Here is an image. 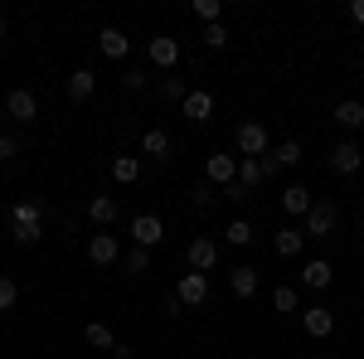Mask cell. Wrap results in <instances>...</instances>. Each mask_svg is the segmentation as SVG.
<instances>
[{
  "label": "cell",
  "mask_w": 364,
  "mask_h": 359,
  "mask_svg": "<svg viewBox=\"0 0 364 359\" xmlns=\"http://www.w3.org/2000/svg\"><path fill=\"white\" fill-rule=\"evenodd\" d=\"M10 233L20 248H34L44 238V199H15L10 209Z\"/></svg>",
  "instance_id": "6da1fadb"
},
{
  "label": "cell",
  "mask_w": 364,
  "mask_h": 359,
  "mask_svg": "<svg viewBox=\"0 0 364 359\" xmlns=\"http://www.w3.org/2000/svg\"><path fill=\"white\" fill-rule=\"evenodd\" d=\"M336 223H340L336 204H331V199H316V204H311V214H306V223H301V228H306V238H331V233H336Z\"/></svg>",
  "instance_id": "7a4b0ae2"
},
{
  "label": "cell",
  "mask_w": 364,
  "mask_h": 359,
  "mask_svg": "<svg viewBox=\"0 0 364 359\" xmlns=\"http://www.w3.org/2000/svg\"><path fill=\"white\" fill-rule=\"evenodd\" d=\"M233 141H238V156H252V161H262V156L272 151V141H267V127H262V122H243Z\"/></svg>",
  "instance_id": "3957f363"
},
{
  "label": "cell",
  "mask_w": 364,
  "mask_h": 359,
  "mask_svg": "<svg viewBox=\"0 0 364 359\" xmlns=\"http://www.w3.org/2000/svg\"><path fill=\"white\" fill-rule=\"evenodd\" d=\"M146 58L170 73V68L180 63V39H175V34H151V39H146Z\"/></svg>",
  "instance_id": "277c9868"
},
{
  "label": "cell",
  "mask_w": 364,
  "mask_h": 359,
  "mask_svg": "<svg viewBox=\"0 0 364 359\" xmlns=\"http://www.w3.org/2000/svg\"><path fill=\"white\" fill-rule=\"evenodd\" d=\"M185 262H190V272H204V277H209V267L219 262V243H214L209 233L190 238V248H185Z\"/></svg>",
  "instance_id": "5b68a950"
},
{
  "label": "cell",
  "mask_w": 364,
  "mask_h": 359,
  "mask_svg": "<svg viewBox=\"0 0 364 359\" xmlns=\"http://www.w3.org/2000/svg\"><path fill=\"white\" fill-rule=\"evenodd\" d=\"M175 301H180V306H204V301H209V277H204V272H185V277H180V286H175Z\"/></svg>",
  "instance_id": "8992f818"
},
{
  "label": "cell",
  "mask_w": 364,
  "mask_h": 359,
  "mask_svg": "<svg viewBox=\"0 0 364 359\" xmlns=\"http://www.w3.org/2000/svg\"><path fill=\"white\" fill-rule=\"evenodd\" d=\"M301 161H306L301 141H282V146H272V151L262 156V170H267V175H277L282 166H301Z\"/></svg>",
  "instance_id": "52a82bcc"
},
{
  "label": "cell",
  "mask_w": 364,
  "mask_h": 359,
  "mask_svg": "<svg viewBox=\"0 0 364 359\" xmlns=\"http://www.w3.org/2000/svg\"><path fill=\"white\" fill-rule=\"evenodd\" d=\"M117 257H122V243H117L112 233H92L87 238V262L92 267H112Z\"/></svg>",
  "instance_id": "ba28073f"
},
{
  "label": "cell",
  "mask_w": 364,
  "mask_h": 359,
  "mask_svg": "<svg viewBox=\"0 0 364 359\" xmlns=\"http://www.w3.org/2000/svg\"><path fill=\"white\" fill-rule=\"evenodd\" d=\"M161 238H166V223L156 219V214H136V219H132V243H136V248H156Z\"/></svg>",
  "instance_id": "9c48e42d"
},
{
  "label": "cell",
  "mask_w": 364,
  "mask_h": 359,
  "mask_svg": "<svg viewBox=\"0 0 364 359\" xmlns=\"http://www.w3.org/2000/svg\"><path fill=\"white\" fill-rule=\"evenodd\" d=\"M5 117H15V122H34V117H39V97H34L29 87H10V97H5Z\"/></svg>",
  "instance_id": "30bf717a"
},
{
  "label": "cell",
  "mask_w": 364,
  "mask_h": 359,
  "mask_svg": "<svg viewBox=\"0 0 364 359\" xmlns=\"http://www.w3.org/2000/svg\"><path fill=\"white\" fill-rule=\"evenodd\" d=\"M301 248H306V228H291V223H282L277 238H272V252H277V257H301Z\"/></svg>",
  "instance_id": "8fae6325"
},
{
  "label": "cell",
  "mask_w": 364,
  "mask_h": 359,
  "mask_svg": "<svg viewBox=\"0 0 364 359\" xmlns=\"http://www.w3.org/2000/svg\"><path fill=\"white\" fill-rule=\"evenodd\" d=\"M331 166H336L340 175H355V170L364 166V146L360 141H340L336 151H331Z\"/></svg>",
  "instance_id": "7c38bea8"
},
{
  "label": "cell",
  "mask_w": 364,
  "mask_h": 359,
  "mask_svg": "<svg viewBox=\"0 0 364 359\" xmlns=\"http://www.w3.org/2000/svg\"><path fill=\"white\" fill-rule=\"evenodd\" d=\"M204 175H209V185H219V190H228V185L238 180V156H209V166H204Z\"/></svg>",
  "instance_id": "4fadbf2b"
},
{
  "label": "cell",
  "mask_w": 364,
  "mask_h": 359,
  "mask_svg": "<svg viewBox=\"0 0 364 359\" xmlns=\"http://www.w3.org/2000/svg\"><path fill=\"white\" fill-rule=\"evenodd\" d=\"M311 204H316V199H311L306 185H287V190H282V214H291V219H306Z\"/></svg>",
  "instance_id": "5bb4252c"
},
{
  "label": "cell",
  "mask_w": 364,
  "mask_h": 359,
  "mask_svg": "<svg viewBox=\"0 0 364 359\" xmlns=\"http://www.w3.org/2000/svg\"><path fill=\"white\" fill-rule=\"evenodd\" d=\"M331 282H336V267L326 257H311L306 267H301V286H311V291H326Z\"/></svg>",
  "instance_id": "9a60e30c"
},
{
  "label": "cell",
  "mask_w": 364,
  "mask_h": 359,
  "mask_svg": "<svg viewBox=\"0 0 364 359\" xmlns=\"http://www.w3.org/2000/svg\"><path fill=\"white\" fill-rule=\"evenodd\" d=\"M301 326H306V335H316V340H326V335L336 331V316H331L326 306H306V311H301Z\"/></svg>",
  "instance_id": "2e32d148"
},
{
  "label": "cell",
  "mask_w": 364,
  "mask_h": 359,
  "mask_svg": "<svg viewBox=\"0 0 364 359\" xmlns=\"http://www.w3.org/2000/svg\"><path fill=\"white\" fill-rule=\"evenodd\" d=\"M97 49H102L107 58H127L132 54V39H127L117 25H107V29H97Z\"/></svg>",
  "instance_id": "e0dca14e"
},
{
  "label": "cell",
  "mask_w": 364,
  "mask_h": 359,
  "mask_svg": "<svg viewBox=\"0 0 364 359\" xmlns=\"http://www.w3.org/2000/svg\"><path fill=\"white\" fill-rule=\"evenodd\" d=\"M87 219L97 223V228L117 223V199H112V194H92V199H87Z\"/></svg>",
  "instance_id": "ac0fdd59"
},
{
  "label": "cell",
  "mask_w": 364,
  "mask_h": 359,
  "mask_svg": "<svg viewBox=\"0 0 364 359\" xmlns=\"http://www.w3.org/2000/svg\"><path fill=\"white\" fill-rule=\"evenodd\" d=\"M92 92H97V78H92V68H73V73H68V97H73V102H87Z\"/></svg>",
  "instance_id": "d6986e66"
},
{
  "label": "cell",
  "mask_w": 364,
  "mask_h": 359,
  "mask_svg": "<svg viewBox=\"0 0 364 359\" xmlns=\"http://www.w3.org/2000/svg\"><path fill=\"white\" fill-rule=\"evenodd\" d=\"M180 107H185V117H190V122H209V112H214V92L195 87V92H190V97L180 102Z\"/></svg>",
  "instance_id": "ffe728a7"
},
{
  "label": "cell",
  "mask_w": 364,
  "mask_h": 359,
  "mask_svg": "<svg viewBox=\"0 0 364 359\" xmlns=\"http://www.w3.org/2000/svg\"><path fill=\"white\" fill-rule=\"evenodd\" d=\"M257 282H262V277H257V267H233V272H228V286H233V296H243V301H248L252 291H257Z\"/></svg>",
  "instance_id": "44dd1931"
},
{
  "label": "cell",
  "mask_w": 364,
  "mask_h": 359,
  "mask_svg": "<svg viewBox=\"0 0 364 359\" xmlns=\"http://www.w3.org/2000/svg\"><path fill=\"white\" fill-rule=\"evenodd\" d=\"M83 340L92 345V350H117V345H122V340L112 335V326H102V321H87V326H83Z\"/></svg>",
  "instance_id": "7402d4cb"
},
{
  "label": "cell",
  "mask_w": 364,
  "mask_h": 359,
  "mask_svg": "<svg viewBox=\"0 0 364 359\" xmlns=\"http://www.w3.org/2000/svg\"><path fill=\"white\" fill-rule=\"evenodd\" d=\"M141 151H146V156H156V161H170V136L161 132V127H151V132L141 136Z\"/></svg>",
  "instance_id": "603a6c76"
},
{
  "label": "cell",
  "mask_w": 364,
  "mask_h": 359,
  "mask_svg": "<svg viewBox=\"0 0 364 359\" xmlns=\"http://www.w3.org/2000/svg\"><path fill=\"white\" fill-rule=\"evenodd\" d=\"M262 180H267L262 161H252V156H238V185H243V190H252V185H262Z\"/></svg>",
  "instance_id": "cb8c5ba5"
},
{
  "label": "cell",
  "mask_w": 364,
  "mask_h": 359,
  "mask_svg": "<svg viewBox=\"0 0 364 359\" xmlns=\"http://www.w3.org/2000/svg\"><path fill=\"white\" fill-rule=\"evenodd\" d=\"M112 180H117V185H136V180H141V161H136V156H117V161H112Z\"/></svg>",
  "instance_id": "d4e9b609"
},
{
  "label": "cell",
  "mask_w": 364,
  "mask_h": 359,
  "mask_svg": "<svg viewBox=\"0 0 364 359\" xmlns=\"http://www.w3.org/2000/svg\"><path fill=\"white\" fill-rule=\"evenodd\" d=\"M336 127L360 132V127H364V102H340V107H336Z\"/></svg>",
  "instance_id": "484cf974"
},
{
  "label": "cell",
  "mask_w": 364,
  "mask_h": 359,
  "mask_svg": "<svg viewBox=\"0 0 364 359\" xmlns=\"http://www.w3.org/2000/svg\"><path fill=\"white\" fill-rule=\"evenodd\" d=\"M224 243H233V248H248V243H252V223H248V219H233V223L224 228Z\"/></svg>",
  "instance_id": "4316f807"
},
{
  "label": "cell",
  "mask_w": 364,
  "mask_h": 359,
  "mask_svg": "<svg viewBox=\"0 0 364 359\" xmlns=\"http://www.w3.org/2000/svg\"><path fill=\"white\" fill-rule=\"evenodd\" d=\"M296 301H301V296H296V286H287V282L272 291V311H282V316H291V311H296Z\"/></svg>",
  "instance_id": "83f0119b"
},
{
  "label": "cell",
  "mask_w": 364,
  "mask_h": 359,
  "mask_svg": "<svg viewBox=\"0 0 364 359\" xmlns=\"http://www.w3.org/2000/svg\"><path fill=\"white\" fill-rule=\"evenodd\" d=\"M219 15H224V0H195V20H204V25H219Z\"/></svg>",
  "instance_id": "f1b7e54d"
},
{
  "label": "cell",
  "mask_w": 364,
  "mask_h": 359,
  "mask_svg": "<svg viewBox=\"0 0 364 359\" xmlns=\"http://www.w3.org/2000/svg\"><path fill=\"white\" fill-rule=\"evenodd\" d=\"M122 262H127V272H132V277H141L146 267H151V248H132Z\"/></svg>",
  "instance_id": "f546056e"
},
{
  "label": "cell",
  "mask_w": 364,
  "mask_h": 359,
  "mask_svg": "<svg viewBox=\"0 0 364 359\" xmlns=\"http://www.w3.org/2000/svg\"><path fill=\"white\" fill-rule=\"evenodd\" d=\"M20 301V286H15V277H0V311H15Z\"/></svg>",
  "instance_id": "4dcf8cb0"
},
{
  "label": "cell",
  "mask_w": 364,
  "mask_h": 359,
  "mask_svg": "<svg viewBox=\"0 0 364 359\" xmlns=\"http://www.w3.org/2000/svg\"><path fill=\"white\" fill-rule=\"evenodd\" d=\"M214 199H219V190H214L209 180H204V185H199V190L190 194V204H195V209H214Z\"/></svg>",
  "instance_id": "1f68e13d"
},
{
  "label": "cell",
  "mask_w": 364,
  "mask_h": 359,
  "mask_svg": "<svg viewBox=\"0 0 364 359\" xmlns=\"http://www.w3.org/2000/svg\"><path fill=\"white\" fill-rule=\"evenodd\" d=\"M161 97H166V102H185V97H190V87L180 83V78H166V83H161Z\"/></svg>",
  "instance_id": "d6a6232c"
},
{
  "label": "cell",
  "mask_w": 364,
  "mask_h": 359,
  "mask_svg": "<svg viewBox=\"0 0 364 359\" xmlns=\"http://www.w3.org/2000/svg\"><path fill=\"white\" fill-rule=\"evenodd\" d=\"M204 44H209V49H224V44H228V29L224 25H204Z\"/></svg>",
  "instance_id": "836d02e7"
},
{
  "label": "cell",
  "mask_w": 364,
  "mask_h": 359,
  "mask_svg": "<svg viewBox=\"0 0 364 359\" xmlns=\"http://www.w3.org/2000/svg\"><path fill=\"white\" fill-rule=\"evenodd\" d=\"M122 87H127V92H141V87H146V73H141V68H127V73H122Z\"/></svg>",
  "instance_id": "e575fe53"
},
{
  "label": "cell",
  "mask_w": 364,
  "mask_h": 359,
  "mask_svg": "<svg viewBox=\"0 0 364 359\" xmlns=\"http://www.w3.org/2000/svg\"><path fill=\"white\" fill-rule=\"evenodd\" d=\"M15 156H20L15 136H5V132H0V166H5V161H15Z\"/></svg>",
  "instance_id": "d590c367"
},
{
  "label": "cell",
  "mask_w": 364,
  "mask_h": 359,
  "mask_svg": "<svg viewBox=\"0 0 364 359\" xmlns=\"http://www.w3.org/2000/svg\"><path fill=\"white\" fill-rule=\"evenodd\" d=\"M224 199H233V204H243V199H248V190H243V185L233 180V185H228V190H224Z\"/></svg>",
  "instance_id": "8d00e7d4"
},
{
  "label": "cell",
  "mask_w": 364,
  "mask_h": 359,
  "mask_svg": "<svg viewBox=\"0 0 364 359\" xmlns=\"http://www.w3.org/2000/svg\"><path fill=\"white\" fill-rule=\"evenodd\" d=\"M350 20L364 29V0H350Z\"/></svg>",
  "instance_id": "74e56055"
},
{
  "label": "cell",
  "mask_w": 364,
  "mask_h": 359,
  "mask_svg": "<svg viewBox=\"0 0 364 359\" xmlns=\"http://www.w3.org/2000/svg\"><path fill=\"white\" fill-rule=\"evenodd\" d=\"M0 44H5V15H0Z\"/></svg>",
  "instance_id": "f35d334b"
},
{
  "label": "cell",
  "mask_w": 364,
  "mask_h": 359,
  "mask_svg": "<svg viewBox=\"0 0 364 359\" xmlns=\"http://www.w3.org/2000/svg\"><path fill=\"white\" fill-rule=\"evenodd\" d=\"M0 122H5V112H0Z\"/></svg>",
  "instance_id": "ab89813d"
},
{
  "label": "cell",
  "mask_w": 364,
  "mask_h": 359,
  "mask_svg": "<svg viewBox=\"0 0 364 359\" xmlns=\"http://www.w3.org/2000/svg\"><path fill=\"white\" fill-rule=\"evenodd\" d=\"M360 214H364V209H360Z\"/></svg>",
  "instance_id": "60d3db41"
}]
</instances>
